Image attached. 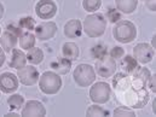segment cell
Returning a JSON list of instances; mask_svg holds the SVG:
<instances>
[{
	"label": "cell",
	"mask_w": 156,
	"mask_h": 117,
	"mask_svg": "<svg viewBox=\"0 0 156 117\" xmlns=\"http://www.w3.org/2000/svg\"><path fill=\"white\" fill-rule=\"evenodd\" d=\"M150 75L147 68L139 65L129 74H117L113 83L119 99L134 109H142L149 102L147 82Z\"/></svg>",
	"instance_id": "1"
},
{
	"label": "cell",
	"mask_w": 156,
	"mask_h": 117,
	"mask_svg": "<svg viewBox=\"0 0 156 117\" xmlns=\"http://www.w3.org/2000/svg\"><path fill=\"white\" fill-rule=\"evenodd\" d=\"M107 28V19L101 13L90 15L83 21V32L90 38H99L104 34Z\"/></svg>",
	"instance_id": "2"
},
{
	"label": "cell",
	"mask_w": 156,
	"mask_h": 117,
	"mask_svg": "<svg viewBox=\"0 0 156 117\" xmlns=\"http://www.w3.org/2000/svg\"><path fill=\"white\" fill-rule=\"evenodd\" d=\"M113 35L121 43L132 42L137 36L136 26L129 21H119L113 28Z\"/></svg>",
	"instance_id": "3"
},
{
	"label": "cell",
	"mask_w": 156,
	"mask_h": 117,
	"mask_svg": "<svg viewBox=\"0 0 156 117\" xmlns=\"http://www.w3.org/2000/svg\"><path fill=\"white\" fill-rule=\"evenodd\" d=\"M39 87L45 94H56L62 88V78L53 71H45L39 78Z\"/></svg>",
	"instance_id": "4"
},
{
	"label": "cell",
	"mask_w": 156,
	"mask_h": 117,
	"mask_svg": "<svg viewBox=\"0 0 156 117\" xmlns=\"http://www.w3.org/2000/svg\"><path fill=\"white\" fill-rule=\"evenodd\" d=\"M74 81L80 87H88L96 80V71L88 64H79L73 73Z\"/></svg>",
	"instance_id": "5"
},
{
	"label": "cell",
	"mask_w": 156,
	"mask_h": 117,
	"mask_svg": "<svg viewBox=\"0 0 156 117\" xmlns=\"http://www.w3.org/2000/svg\"><path fill=\"white\" fill-rule=\"evenodd\" d=\"M112 95L110 86L107 82H97L90 89V98L96 104H104Z\"/></svg>",
	"instance_id": "6"
},
{
	"label": "cell",
	"mask_w": 156,
	"mask_h": 117,
	"mask_svg": "<svg viewBox=\"0 0 156 117\" xmlns=\"http://www.w3.org/2000/svg\"><path fill=\"white\" fill-rule=\"evenodd\" d=\"M97 74L102 77H110L116 71V60L110 56L105 54L104 57L97 59L96 62Z\"/></svg>",
	"instance_id": "7"
},
{
	"label": "cell",
	"mask_w": 156,
	"mask_h": 117,
	"mask_svg": "<svg viewBox=\"0 0 156 117\" xmlns=\"http://www.w3.org/2000/svg\"><path fill=\"white\" fill-rule=\"evenodd\" d=\"M154 54H155V51L149 43L142 42L133 47V56H134L136 60L142 64L151 62V59L154 58Z\"/></svg>",
	"instance_id": "8"
},
{
	"label": "cell",
	"mask_w": 156,
	"mask_h": 117,
	"mask_svg": "<svg viewBox=\"0 0 156 117\" xmlns=\"http://www.w3.org/2000/svg\"><path fill=\"white\" fill-rule=\"evenodd\" d=\"M57 12V5L52 0H40L35 5V13L40 19H51Z\"/></svg>",
	"instance_id": "9"
},
{
	"label": "cell",
	"mask_w": 156,
	"mask_h": 117,
	"mask_svg": "<svg viewBox=\"0 0 156 117\" xmlns=\"http://www.w3.org/2000/svg\"><path fill=\"white\" fill-rule=\"evenodd\" d=\"M17 77L24 86H33L39 81V71L34 67H24L18 70Z\"/></svg>",
	"instance_id": "10"
},
{
	"label": "cell",
	"mask_w": 156,
	"mask_h": 117,
	"mask_svg": "<svg viewBox=\"0 0 156 117\" xmlns=\"http://www.w3.org/2000/svg\"><path fill=\"white\" fill-rule=\"evenodd\" d=\"M35 38L41 41L52 39L57 33V26L53 22H41L35 28Z\"/></svg>",
	"instance_id": "11"
},
{
	"label": "cell",
	"mask_w": 156,
	"mask_h": 117,
	"mask_svg": "<svg viewBox=\"0 0 156 117\" xmlns=\"http://www.w3.org/2000/svg\"><path fill=\"white\" fill-rule=\"evenodd\" d=\"M18 88V77L12 73H2L0 75V91L12 93Z\"/></svg>",
	"instance_id": "12"
},
{
	"label": "cell",
	"mask_w": 156,
	"mask_h": 117,
	"mask_svg": "<svg viewBox=\"0 0 156 117\" xmlns=\"http://www.w3.org/2000/svg\"><path fill=\"white\" fill-rule=\"evenodd\" d=\"M21 115L24 117H42L46 115V109L42 105V103H40L38 100H29V102L26 103L24 108L22 109V114Z\"/></svg>",
	"instance_id": "13"
},
{
	"label": "cell",
	"mask_w": 156,
	"mask_h": 117,
	"mask_svg": "<svg viewBox=\"0 0 156 117\" xmlns=\"http://www.w3.org/2000/svg\"><path fill=\"white\" fill-rule=\"evenodd\" d=\"M64 35L69 39H75L82 33V24L79 19H70L64 26Z\"/></svg>",
	"instance_id": "14"
},
{
	"label": "cell",
	"mask_w": 156,
	"mask_h": 117,
	"mask_svg": "<svg viewBox=\"0 0 156 117\" xmlns=\"http://www.w3.org/2000/svg\"><path fill=\"white\" fill-rule=\"evenodd\" d=\"M17 39L18 36L16 34H13L12 32L10 30H6L1 34L0 36V43H1V48L5 51V52H11L15 47H16V43H17Z\"/></svg>",
	"instance_id": "15"
},
{
	"label": "cell",
	"mask_w": 156,
	"mask_h": 117,
	"mask_svg": "<svg viewBox=\"0 0 156 117\" xmlns=\"http://www.w3.org/2000/svg\"><path fill=\"white\" fill-rule=\"evenodd\" d=\"M11 52H12V56H11V60L9 63L10 68H13V69H17V70L24 68L26 67V63H27L26 54L22 51L17 50V48H13Z\"/></svg>",
	"instance_id": "16"
},
{
	"label": "cell",
	"mask_w": 156,
	"mask_h": 117,
	"mask_svg": "<svg viewBox=\"0 0 156 117\" xmlns=\"http://www.w3.org/2000/svg\"><path fill=\"white\" fill-rule=\"evenodd\" d=\"M51 68L57 71L61 75H66L69 73L70 68H72V60L67 59V58H57L51 63Z\"/></svg>",
	"instance_id": "17"
},
{
	"label": "cell",
	"mask_w": 156,
	"mask_h": 117,
	"mask_svg": "<svg viewBox=\"0 0 156 117\" xmlns=\"http://www.w3.org/2000/svg\"><path fill=\"white\" fill-rule=\"evenodd\" d=\"M62 53H63V57L69 59V60H75L78 59L79 57V47L76 43L74 42H66L62 47Z\"/></svg>",
	"instance_id": "18"
},
{
	"label": "cell",
	"mask_w": 156,
	"mask_h": 117,
	"mask_svg": "<svg viewBox=\"0 0 156 117\" xmlns=\"http://www.w3.org/2000/svg\"><path fill=\"white\" fill-rule=\"evenodd\" d=\"M117 10L123 13H132L138 6V0H115Z\"/></svg>",
	"instance_id": "19"
},
{
	"label": "cell",
	"mask_w": 156,
	"mask_h": 117,
	"mask_svg": "<svg viewBox=\"0 0 156 117\" xmlns=\"http://www.w3.org/2000/svg\"><path fill=\"white\" fill-rule=\"evenodd\" d=\"M20 46L21 48L23 50H29L32 47L35 46V35H33L30 32H26V33H22L20 36Z\"/></svg>",
	"instance_id": "20"
},
{
	"label": "cell",
	"mask_w": 156,
	"mask_h": 117,
	"mask_svg": "<svg viewBox=\"0 0 156 117\" xmlns=\"http://www.w3.org/2000/svg\"><path fill=\"white\" fill-rule=\"evenodd\" d=\"M26 57H27V60L30 64H39L44 59V52L40 48L32 47V48L28 50V53L26 54Z\"/></svg>",
	"instance_id": "21"
},
{
	"label": "cell",
	"mask_w": 156,
	"mask_h": 117,
	"mask_svg": "<svg viewBox=\"0 0 156 117\" xmlns=\"http://www.w3.org/2000/svg\"><path fill=\"white\" fill-rule=\"evenodd\" d=\"M137 65H138V64H137V60H136V58L132 57V56H126V57H123L122 60H121V63H120L121 69H122L126 74L132 73V71L136 69Z\"/></svg>",
	"instance_id": "22"
},
{
	"label": "cell",
	"mask_w": 156,
	"mask_h": 117,
	"mask_svg": "<svg viewBox=\"0 0 156 117\" xmlns=\"http://www.w3.org/2000/svg\"><path fill=\"white\" fill-rule=\"evenodd\" d=\"M23 103H24V98L21 95V94H13L7 100V104L10 106L11 110L16 111V110H20L22 106H23Z\"/></svg>",
	"instance_id": "23"
},
{
	"label": "cell",
	"mask_w": 156,
	"mask_h": 117,
	"mask_svg": "<svg viewBox=\"0 0 156 117\" xmlns=\"http://www.w3.org/2000/svg\"><path fill=\"white\" fill-rule=\"evenodd\" d=\"M102 5V0H82V7L87 12L97 11Z\"/></svg>",
	"instance_id": "24"
},
{
	"label": "cell",
	"mask_w": 156,
	"mask_h": 117,
	"mask_svg": "<svg viewBox=\"0 0 156 117\" xmlns=\"http://www.w3.org/2000/svg\"><path fill=\"white\" fill-rule=\"evenodd\" d=\"M18 27L21 29H24L27 32H30V30H33L35 28V22H34V19L32 17H23V18L20 19Z\"/></svg>",
	"instance_id": "25"
},
{
	"label": "cell",
	"mask_w": 156,
	"mask_h": 117,
	"mask_svg": "<svg viewBox=\"0 0 156 117\" xmlns=\"http://www.w3.org/2000/svg\"><path fill=\"white\" fill-rule=\"evenodd\" d=\"M86 115H87V116H108V115H109V111H108V110H104V109L101 108V106L92 105V106H90V108L87 109Z\"/></svg>",
	"instance_id": "26"
},
{
	"label": "cell",
	"mask_w": 156,
	"mask_h": 117,
	"mask_svg": "<svg viewBox=\"0 0 156 117\" xmlns=\"http://www.w3.org/2000/svg\"><path fill=\"white\" fill-rule=\"evenodd\" d=\"M105 54H108L107 47H105L104 45H102V43H99V45H97V46H94V47L92 48V56H93L94 58H97V59L104 57Z\"/></svg>",
	"instance_id": "27"
},
{
	"label": "cell",
	"mask_w": 156,
	"mask_h": 117,
	"mask_svg": "<svg viewBox=\"0 0 156 117\" xmlns=\"http://www.w3.org/2000/svg\"><path fill=\"white\" fill-rule=\"evenodd\" d=\"M115 116H136L134 111H132L131 109L126 108V106H120L114 111Z\"/></svg>",
	"instance_id": "28"
},
{
	"label": "cell",
	"mask_w": 156,
	"mask_h": 117,
	"mask_svg": "<svg viewBox=\"0 0 156 117\" xmlns=\"http://www.w3.org/2000/svg\"><path fill=\"white\" fill-rule=\"evenodd\" d=\"M107 17H108V19H109L110 22H113V23H116V22H119V21L121 19L120 13L117 12L115 9H109V11H108V13H107Z\"/></svg>",
	"instance_id": "29"
},
{
	"label": "cell",
	"mask_w": 156,
	"mask_h": 117,
	"mask_svg": "<svg viewBox=\"0 0 156 117\" xmlns=\"http://www.w3.org/2000/svg\"><path fill=\"white\" fill-rule=\"evenodd\" d=\"M123 54H125V52H123V50L121 47H114L112 50V52H110V57L114 58L115 60H120L123 57Z\"/></svg>",
	"instance_id": "30"
},
{
	"label": "cell",
	"mask_w": 156,
	"mask_h": 117,
	"mask_svg": "<svg viewBox=\"0 0 156 117\" xmlns=\"http://www.w3.org/2000/svg\"><path fill=\"white\" fill-rule=\"evenodd\" d=\"M147 84H148V87L150 88V91L155 93L156 92V76L155 75H150V76H149Z\"/></svg>",
	"instance_id": "31"
},
{
	"label": "cell",
	"mask_w": 156,
	"mask_h": 117,
	"mask_svg": "<svg viewBox=\"0 0 156 117\" xmlns=\"http://www.w3.org/2000/svg\"><path fill=\"white\" fill-rule=\"evenodd\" d=\"M145 4H147V6H148L149 10H151V11H155L156 10L155 0H145Z\"/></svg>",
	"instance_id": "32"
},
{
	"label": "cell",
	"mask_w": 156,
	"mask_h": 117,
	"mask_svg": "<svg viewBox=\"0 0 156 117\" xmlns=\"http://www.w3.org/2000/svg\"><path fill=\"white\" fill-rule=\"evenodd\" d=\"M5 63V53L2 51V48H0V67Z\"/></svg>",
	"instance_id": "33"
},
{
	"label": "cell",
	"mask_w": 156,
	"mask_h": 117,
	"mask_svg": "<svg viewBox=\"0 0 156 117\" xmlns=\"http://www.w3.org/2000/svg\"><path fill=\"white\" fill-rule=\"evenodd\" d=\"M4 11H5V10H4V6H2V4L0 2V19H1L2 16H4Z\"/></svg>",
	"instance_id": "34"
},
{
	"label": "cell",
	"mask_w": 156,
	"mask_h": 117,
	"mask_svg": "<svg viewBox=\"0 0 156 117\" xmlns=\"http://www.w3.org/2000/svg\"><path fill=\"white\" fill-rule=\"evenodd\" d=\"M156 36H154V38H153V41H151V47H153V48H155V45H156Z\"/></svg>",
	"instance_id": "35"
},
{
	"label": "cell",
	"mask_w": 156,
	"mask_h": 117,
	"mask_svg": "<svg viewBox=\"0 0 156 117\" xmlns=\"http://www.w3.org/2000/svg\"><path fill=\"white\" fill-rule=\"evenodd\" d=\"M153 111L156 114V100L154 102V104H153Z\"/></svg>",
	"instance_id": "36"
},
{
	"label": "cell",
	"mask_w": 156,
	"mask_h": 117,
	"mask_svg": "<svg viewBox=\"0 0 156 117\" xmlns=\"http://www.w3.org/2000/svg\"><path fill=\"white\" fill-rule=\"evenodd\" d=\"M5 116H18L17 114H12V112H10V114H6Z\"/></svg>",
	"instance_id": "37"
},
{
	"label": "cell",
	"mask_w": 156,
	"mask_h": 117,
	"mask_svg": "<svg viewBox=\"0 0 156 117\" xmlns=\"http://www.w3.org/2000/svg\"><path fill=\"white\" fill-rule=\"evenodd\" d=\"M0 35H1V28H0Z\"/></svg>",
	"instance_id": "38"
}]
</instances>
